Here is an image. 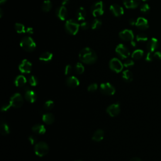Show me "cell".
<instances>
[{
    "label": "cell",
    "instance_id": "32",
    "mask_svg": "<svg viewBox=\"0 0 161 161\" xmlns=\"http://www.w3.org/2000/svg\"><path fill=\"white\" fill-rule=\"evenodd\" d=\"M75 70L78 74H81L84 72V67L81 63L77 62L75 66Z\"/></svg>",
    "mask_w": 161,
    "mask_h": 161
},
{
    "label": "cell",
    "instance_id": "9",
    "mask_svg": "<svg viewBox=\"0 0 161 161\" xmlns=\"http://www.w3.org/2000/svg\"><path fill=\"white\" fill-rule=\"evenodd\" d=\"M101 92L107 96H112L115 93V87L109 83H104L100 85Z\"/></svg>",
    "mask_w": 161,
    "mask_h": 161
},
{
    "label": "cell",
    "instance_id": "4",
    "mask_svg": "<svg viewBox=\"0 0 161 161\" xmlns=\"http://www.w3.org/2000/svg\"><path fill=\"white\" fill-rule=\"evenodd\" d=\"M49 146L44 142L37 143L34 147L35 153L39 157H43L49 152Z\"/></svg>",
    "mask_w": 161,
    "mask_h": 161
},
{
    "label": "cell",
    "instance_id": "6",
    "mask_svg": "<svg viewBox=\"0 0 161 161\" xmlns=\"http://www.w3.org/2000/svg\"><path fill=\"white\" fill-rule=\"evenodd\" d=\"M24 103V100L22 97V96L19 93H16L14 94L10 98V103L12 107L14 108H18L21 107Z\"/></svg>",
    "mask_w": 161,
    "mask_h": 161
},
{
    "label": "cell",
    "instance_id": "16",
    "mask_svg": "<svg viewBox=\"0 0 161 161\" xmlns=\"http://www.w3.org/2000/svg\"><path fill=\"white\" fill-rule=\"evenodd\" d=\"M159 41L156 38H152L148 41L147 49L149 52H155L159 47Z\"/></svg>",
    "mask_w": 161,
    "mask_h": 161
},
{
    "label": "cell",
    "instance_id": "50",
    "mask_svg": "<svg viewBox=\"0 0 161 161\" xmlns=\"http://www.w3.org/2000/svg\"><path fill=\"white\" fill-rule=\"evenodd\" d=\"M6 1H7V0H0V4H1V5H3V4H4Z\"/></svg>",
    "mask_w": 161,
    "mask_h": 161
},
{
    "label": "cell",
    "instance_id": "19",
    "mask_svg": "<svg viewBox=\"0 0 161 161\" xmlns=\"http://www.w3.org/2000/svg\"><path fill=\"white\" fill-rule=\"evenodd\" d=\"M67 85L72 88H75L79 85V80L75 76H70L66 80Z\"/></svg>",
    "mask_w": 161,
    "mask_h": 161
},
{
    "label": "cell",
    "instance_id": "8",
    "mask_svg": "<svg viewBox=\"0 0 161 161\" xmlns=\"http://www.w3.org/2000/svg\"><path fill=\"white\" fill-rule=\"evenodd\" d=\"M110 68L112 70L113 72L119 73L123 70V64L122 62L117 58H113L110 60L109 63Z\"/></svg>",
    "mask_w": 161,
    "mask_h": 161
},
{
    "label": "cell",
    "instance_id": "11",
    "mask_svg": "<svg viewBox=\"0 0 161 161\" xmlns=\"http://www.w3.org/2000/svg\"><path fill=\"white\" fill-rule=\"evenodd\" d=\"M106 112L112 117L117 116L120 112V106L118 103L110 105L106 109Z\"/></svg>",
    "mask_w": 161,
    "mask_h": 161
},
{
    "label": "cell",
    "instance_id": "43",
    "mask_svg": "<svg viewBox=\"0 0 161 161\" xmlns=\"http://www.w3.org/2000/svg\"><path fill=\"white\" fill-rule=\"evenodd\" d=\"M11 106H11V104H10V103H9L8 104H4V105L2 106V111H7L9 108H10Z\"/></svg>",
    "mask_w": 161,
    "mask_h": 161
},
{
    "label": "cell",
    "instance_id": "34",
    "mask_svg": "<svg viewBox=\"0 0 161 161\" xmlns=\"http://www.w3.org/2000/svg\"><path fill=\"white\" fill-rule=\"evenodd\" d=\"M29 82L32 86H36L38 84V79L35 76H31L29 78Z\"/></svg>",
    "mask_w": 161,
    "mask_h": 161
},
{
    "label": "cell",
    "instance_id": "12",
    "mask_svg": "<svg viewBox=\"0 0 161 161\" xmlns=\"http://www.w3.org/2000/svg\"><path fill=\"white\" fill-rule=\"evenodd\" d=\"M119 37L124 41H132L134 39V33L131 30L126 29L119 33Z\"/></svg>",
    "mask_w": 161,
    "mask_h": 161
},
{
    "label": "cell",
    "instance_id": "40",
    "mask_svg": "<svg viewBox=\"0 0 161 161\" xmlns=\"http://www.w3.org/2000/svg\"><path fill=\"white\" fill-rule=\"evenodd\" d=\"M80 28H81L83 30H86L89 29V26H90V25H89V24L88 22H83V23H80Z\"/></svg>",
    "mask_w": 161,
    "mask_h": 161
},
{
    "label": "cell",
    "instance_id": "7",
    "mask_svg": "<svg viewBox=\"0 0 161 161\" xmlns=\"http://www.w3.org/2000/svg\"><path fill=\"white\" fill-rule=\"evenodd\" d=\"M115 51L116 53H117V55L122 59L128 58L130 55V52L128 49L122 43H120L117 46V47H116Z\"/></svg>",
    "mask_w": 161,
    "mask_h": 161
},
{
    "label": "cell",
    "instance_id": "14",
    "mask_svg": "<svg viewBox=\"0 0 161 161\" xmlns=\"http://www.w3.org/2000/svg\"><path fill=\"white\" fill-rule=\"evenodd\" d=\"M68 15V12L65 6H59L56 10V15L58 19L62 21H64L66 19Z\"/></svg>",
    "mask_w": 161,
    "mask_h": 161
},
{
    "label": "cell",
    "instance_id": "39",
    "mask_svg": "<svg viewBox=\"0 0 161 161\" xmlns=\"http://www.w3.org/2000/svg\"><path fill=\"white\" fill-rule=\"evenodd\" d=\"M97 89H98V84L96 83H93L88 86L87 90L89 92H94Z\"/></svg>",
    "mask_w": 161,
    "mask_h": 161
},
{
    "label": "cell",
    "instance_id": "49",
    "mask_svg": "<svg viewBox=\"0 0 161 161\" xmlns=\"http://www.w3.org/2000/svg\"><path fill=\"white\" fill-rule=\"evenodd\" d=\"M130 161H142L141 159H140L139 158H137V157H134L133 159H132Z\"/></svg>",
    "mask_w": 161,
    "mask_h": 161
},
{
    "label": "cell",
    "instance_id": "17",
    "mask_svg": "<svg viewBox=\"0 0 161 161\" xmlns=\"http://www.w3.org/2000/svg\"><path fill=\"white\" fill-rule=\"evenodd\" d=\"M140 3V0H123L125 6L128 9L137 8Z\"/></svg>",
    "mask_w": 161,
    "mask_h": 161
},
{
    "label": "cell",
    "instance_id": "33",
    "mask_svg": "<svg viewBox=\"0 0 161 161\" xmlns=\"http://www.w3.org/2000/svg\"><path fill=\"white\" fill-rule=\"evenodd\" d=\"M136 40L139 42H145L148 40V37L145 33H139L137 35Z\"/></svg>",
    "mask_w": 161,
    "mask_h": 161
},
{
    "label": "cell",
    "instance_id": "27",
    "mask_svg": "<svg viewBox=\"0 0 161 161\" xmlns=\"http://www.w3.org/2000/svg\"><path fill=\"white\" fill-rule=\"evenodd\" d=\"M0 132H1L2 135H8L10 132V127L5 122H2L1 126H0Z\"/></svg>",
    "mask_w": 161,
    "mask_h": 161
},
{
    "label": "cell",
    "instance_id": "15",
    "mask_svg": "<svg viewBox=\"0 0 161 161\" xmlns=\"http://www.w3.org/2000/svg\"><path fill=\"white\" fill-rule=\"evenodd\" d=\"M137 27H138L140 30H146L149 28V22L144 17H139L136 20Z\"/></svg>",
    "mask_w": 161,
    "mask_h": 161
},
{
    "label": "cell",
    "instance_id": "35",
    "mask_svg": "<svg viewBox=\"0 0 161 161\" xmlns=\"http://www.w3.org/2000/svg\"><path fill=\"white\" fill-rule=\"evenodd\" d=\"M43 106H44L45 109L47 110H49L52 109L53 107L54 106V103H53V101L52 100H48L45 103Z\"/></svg>",
    "mask_w": 161,
    "mask_h": 161
},
{
    "label": "cell",
    "instance_id": "51",
    "mask_svg": "<svg viewBox=\"0 0 161 161\" xmlns=\"http://www.w3.org/2000/svg\"><path fill=\"white\" fill-rule=\"evenodd\" d=\"M2 16H3V10L1 9V10H0V17L2 18Z\"/></svg>",
    "mask_w": 161,
    "mask_h": 161
},
{
    "label": "cell",
    "instance_id": "20",
    "mask_svg": "<svg viewBox=\"0 0 161 161\" xmlns=\"http://www.w3.org/2000/svg\"><path fill=\"white\" fill-rule=\"evenodd\" d=\"M42 120L44 123H46L47 125L52 124L55 121L54 115L50 113H47L44 114L42 116Z\"/></svg>",
    "mask_w": 161,
    "mask_h": 161
},
{
    "label": "cell",
    "instance_id": "48",
    "mask_svg": "<svg viewBox=\"0 0 161 161\" xmlns=\"http://www.w3.org/2000/svg\"><path fill=\"white\" fill-rule=\"evenodd\" d=\"M130 43H131V45L132 46V47H136V45H137L136 42H135L134 40H132V41L130 42Z\"/></svg>",
    "mask_w": 161,
    "mask_h": 161
},
{
    "label": "cell",
    "instance_id": "22",
    "mask_svg": "<svg viewBox=\"0 0 161 161\" xmlns=\"http://www.w3.org/2000/svg\"><path fill=\"white\" fill-rule=\"evenodd\" d=\"M76 17L79 21L84 20L86 17V12L83 7H80L76 12Z\"/></svg>",
    "mask_w": 161,
    "mask_h": 161
},
{
    "label": "cell",
    "instance_id": "5",
    "mask_svg": "<svg viewBox=\"0 0 161 161\" xmlns=\"http://www.w3.org/2000/svg\"><path fill=\"white\" fill-rule=\"evenodd\" d=\"M104 12V5L103 2L100 1L93 5L91 8V12L94 17H98L103 15Z\"/></svg>",
    "mask_w": 161,
    "mask_h": 161
},
{
    "label": "cell",
    "instance_id": "23",
    "mask_svg": "<svg viewBox=\"0 0 161 161\" xmlns=\"http://www.w3.org/2000/svg\"><path fill=\"white\" fill-rule=\"evenodd\" d=\"M104 135V133L103 130H101V129L98 130L94 133L92 139L94 142H100L103 139Z\"/></svg>",
    "mask_w": 161,
    "mask_h": 161
},
{
    "label": "cell",
    "instance_id": "18",
    "mask_svg": "<svg viewBox=\"0 0 161 161\" xmlns=\"http://www.w3.org/2000/svg\"><path fill=\"white\" fill-rule=\"evenodd\" d=\"M25 98L26 100L30 103H34L37 100V95L33 91L29 89L28 91H25Z\"/></svg>",
    "mask_w": 161,
    "mask_h": 161
},
{
    "label": "cell",
    "instance_id": "28",
    "mask_svg": "<svg viewBox=\"0 0 161 161\" xmlns=\"http://www.w3.org/2000/svg\"><path fill=\"white\" fill-rule=\"evenodd\" d=\"M42 10L44 12H49L52 8V4L50 0H45L42 5Z\"/></svg>",
    "mask_w": 161,
    "mask_h": 161
},
{
    "label": "cell",
    "instance_id": "47",
    "mask_svg": "<svg viewBox=\"0 0 161 161\" xmlns=\"http://www.w3.org/2000/svg\"><path fill=\"white\" fill-rule=\"evenodd\" d=\"M69 3V0H62V6H66Z\"/></svg>",
    "mask_w": 161,
    "mask_h": 161
},
{
    "label": "cell",
    "instance_id": "41",
    "mask_svg": "<svg viewBox=\"0 0 161 161\" xmlns=\"http://www.w3.org/2000/svg\"><path fill=\"white\" fill-rule=\"evenodd\" d=\"M29 140L32 145L37 144V138L34 135H30L29 137Z\"/></svg>",
    "mask_w": 161,
    "mask_h": 161
},
{
    "label": "cell",
    "instance_id": "10",
    "mask_svg": "<svg viewBox=\"0 0 161 161\" xmlns=\"http://www.w3.org/2000/svg\"><path fill=\"white\" fill-rule=\"evenodd\" d=\"M32 68V64L30 61L26 59H24L22 61L20 64L19 65V69L22 73L23 74H29L31 73Z\"/></svg>",
    "mask_w": 161,
    "mask_h": 161
},
{
    "label": "cell",
    "instance_id": "29",
    "mask_svg": "<svg viewBox=\"0 0 161 161\" xmlns=\"http://www.w3.org/2000/svg\"><path fill=\"white\" fill-rule=\"evenodd\" d=\"M144 54V50L142 49H137L132 53V59L135 60H139L143 57Z\"/></svg>",
    "mask_w": 161,
    "mask_h": 161
},
{
    "label": "cell",
    "instance_id": "25",
    "mask_svg": "<svg viewBox=\"0 0 161 161\" xmlns=\"http://www.w3.org/2000/svg\"><path fill=\"white\" fill-rule=\"evenodd\" d=\"M32 129L34 133L37 134H42V135L46 132V129L45 128L44 125L40 124L35 125Z\"/></svg>",
    "mask_w": 161,
    "mask_h": 161
},
{
    "label": "cell",
    "instance_id": "24",
    "mask_svg": "<svg viewBox=\"0 0 161 161\" xmlns=\"http://www.w3.org/2000/svg\"><path fill=\"white\" fill-rule=\"evenodd\" d=\"M26 83V79L23 75L18 76L15 80V84L17 87H23Z\"/></svg>",
    "mask_w": 161,
    "mask_h": 161
},
{
    "label": "cell",
    "instance_id": "26",
    "mask_svg": "<svg viewBox=\"0 0 161 161\" xmlns=\"http://www.w3.org/2000/svg\"><path fill=\"white\" fill-rule=\"evenodd\" d=\"M122 77L125 81H126L127 83H130L132 81L133 78V75L130 70H125L123 72Z\"/></svg>",
    "mask_w": 161,
    "mask_h": 161
},
{
    "label": "cell",
    "instance_id": "46",
    "mask_svg": "<svg viewBox=\"0 0 161 161\" xmlns=\"http://www.w3.org/2000/svg\"><path fill=\"white\" fill-rule=\"evenodd\" d=\"M129 23H130V25H135V24H136V21H135V20H134L133 19H131L130 20H129Z\"/></svg>",
    "mask_w": 161,
    "mask_h": 161
},
{
    "label": "cell",
    "instance_id": "13",
    "mask_svg": "<svg viewBox=\"0 0 161 161\" xmlns=\"http://www.w3.org/2000/svg\"><path fill=\"white\" fill-rule=\"evenodd\" d=\"M110 10L111 13L116 17H119L122 16L124 14V10L123 8L117 5V4H113L110 7Z\"/></svg>",
    "mask_w": 161,
    "mask_h": 161
},
{
    "label": "cell",
    "instance_id": "37",
    "mask_svg": "<svg viewBox=\"0 0 161 161\" xmlns=\"http://www.w3.org/2000/svg\"><path fill=\"white\" fill-rule=\"evenodd\" d=\"M154 53V52H149L146 57V60L147 62L153 61L155 59Z\"/></svg>",
    "mask_w": 161,
    "mask_h": 161
},
{
    "label": "cell",
    "instance_id": "38",
    "mask_svg": "<svg viewBox=\"0 0 161 161\" xmlns=\"http://www.w3.org/2000/svg\"><path fill=\"white\" fill-rule=\"evenodd\" d=\"M133 65H134V62L133 60H131V59H127V60H125L123 63L124 67H127V68L132 67Z\"/></svg>",
    "mask_w": 161,
    "mask_h": 161
},
{
    "label": "cell",
    "instance_id": "42",
    "mask_svg": "<svg viewBox=\"0 0 161 161\" xmlns=\"http://www.w3.org/2000/svg\"><path fill=\"white\" fill-rule=\"evenodd\" d=\"M72 73V66L70 65H67L65 67V71L64 73L66 75H68Z\"/></svg>",
    "mask_w": 161,
    "mask_h": 161
},
{
    "label": "cell",
    "instance_id": "52",
    "mask_svg": "<svg viewBox=\"0 0 161 161\" xmlns=\"http://www.w3.org/2000/svg\"><path fill=\"white\" fill-rule=\"evenodd\" d=\"M142 1H144V2H147V1H148V0H142Z\"/></svg>",
    "mask_w": 161,
    "mask_h": 161
},
{
    "label": "cell",
    "instance_id": "21",
    "mask_svg": "<svg viewBox=\"0 0 161 161\" xmlns=\"http://www.w3.org/2000/svg\"><path fill=\"white\" fill-rule=\"evenodd\" d=\"M53 58V54L51 52H45L42 53L39 57V60L41 62H45V63H47L52 60Z\"/></svg>",
    "mask_w": 161,
    "mask_h": 161
},
{
    "label": "cell",
    "instance_id": "3",
    "mask_svg": "<svg viewBox=\"0 0 161 161\" xmlns=\"http://www.w3.org/2000/svg\"><path fill=\"white\" fill-rule=\"evenodd\" d=\"M79 27V23L77 22V21L74 19L68 20L65 23V29L66 32L69 34L72 35H75L77 33Z\"/></svg>",
    "mask_w": 161,
    "mask_h": 161
},
{
    "label": "cell",
    "instance_id": "45",
    "mask_svg": "<svg viewBox=\"0 0 161 161\" xmlns=\"http://www.w3.org/2000/svg\"><path fill=\"white\" fill-rule=\"evenodd\" d=\"M26 32L29 35H32L34 33V30L33 29L32 27H28L27 29H26Z\"/></svg>",
    "mask_w": 161,
    "mask_h": 161
},
{
    "label": "cell",
    "instance_id": "36",
    "mask_svg": "<svg viewBox=\"0 0 161 161\" xmlns=\"http://www.w3.org/2000/svg\"><path fill=\"white\" fill-rule=\"evenodd\" d=\"M150 9V8L149 5L147 3L142 5L140 8V12H142L143 13H147L148 12H149Z\"/></svg>",
    "mask_w": 161,
    "mask_h": 161
},
{
    "label": "cell",
    "instance_id": "2",
    "mask_svg": "<svg viewBox=\"0 0 161 161\" xmlns=\"http://www.w3.org/2000/svg\"><path fill=\"white\" fill-rule=\"evenodd\" d=\"M21 47L26 52H33L36 48V43L33 39L29 36L24 37L20 42Z\"/></svg>",
    "mask_w": 161,
    "mask_h": 161
},
{
    "label": "cell",
    "instance_id": "31",
    "mask_svg": "<svg viewBox=\"0 0 161 161\" xmlns=\"http://www.w3.org/2000/svg\"><path fill=\"white\" fill-rule=\"evenodd\" d=\"M102 25V22L101 20L96 19L93 20V21L91 23V29L93 30H96V29H99Z\"/></svg>",
    "mask_w": 161,
    "mask_h": 161
},
{
    "label": "cell",
    "instance_id": "53",
    "mask_svg": "<svg viewBox=\"0 0 161 161\" xmlns=\"http://www.w3.org/2000/svg\"><path fill=\"white\" fill-rule=\"evenodd\" d=\"M77 161H82V160H77Z\"/></svg>",
    "mask_w": 161,
    "mask_h": 161
},
{
    "label": "cell",
    "instance_id": "44",
    "mask_svg": "<svg viewBox=\"0 0 161 161\" xmlns=\"http://www.w3.org/2000/svg\"><path fill=\"white\" fill-rule=\"evenodd\" d=\"M154 58L155 59H157V60H160L161 59V52L159 51H157V52H154Z\"/></svg>",
    "mask_w": 161,
    "mask_h": 161
},
{
    "label": "cell",
    "instance_id": "30",
    "mask_svg": "<svg viewBox=\"0 0 161 161\" xmlns=\"http://www.w3.org/2000/svg\"><path fill=\"white\" fill-rule=\"evenodd\" d=\"M15 28L18 33H24L26 32L24 25L20 23H16L15 25Z\"/></svg>",
    "mask_w": 161,
    "mask_h": 161
},
{
    "label": "cell",
    "instance_id": "1",
    "mask_svg": "<svg viewBox=\"0 0 161 161\" xmlns=\"http://www.w3.org/2000/svg\"><path fill=\"white\" fill-rule=\"evenodd\" d=\"M79 58L86 64H93L96 62L98 57L96 52L89 47H85L80 51Z\"/></svg>",
    "mask_w": 161,
    "mask_h": 161
}]
</instances>
